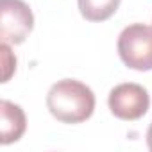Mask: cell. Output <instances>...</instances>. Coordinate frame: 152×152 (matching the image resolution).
Here are the masks:
<instances>
[{
    "label": "cell",
    "mask_w": 152,
    "mask_h": 152,
    "mask_svg": "<svg viewBox=\"0 0 152 152\" xmlns=\"http://www.w3.org/2000/svg\"><path fill=\"white\" fill-rule=\"evenodd\" d=\"M47 107L63 124H81L93 115L95 95L81 81L63 79L48 90Z\"/></svg>",
    "instance_id": "6da1fadb"
},
{
    "label": "cell",
    "mask_w": 152,
    "mask_h": 152,
    "mask_svg": "<svg viewBox=\"0 0 152 152\" xmlns=\"http://www.w3.org/2000/svg\"><path fill=\"white\" fill-rule=\"evenodd\" d=\"M118 54L125 66L148 72L152 70V27L132 23L118 36Z\"/></svg>",
    "instance_id": "7a4b0ae2"
},
{
    "label": "cell",
    "mask_w": 152,
    "mask_h": 152,
    "mask_svg": "<svg viewBox=\"0 0 152 152\" xmlns=\"http://www.w3.org/2000/svg\"><path fill=\"white\" fill-rule=\"evenodd\" d=\"M79 11L88 22H104L120 7L122 0H77Z\"/></svg>",
    "instance_id": "8992f818"
},
{
    "label": "cell",
    "mask_w": 152,
    "mask_h": 152,
    "mask_svg": "<svg viewBox=\"0 0 152 152\" xmlns=\"http://www.w3.org/2000/svg\"><path fill=\"white\" fill-rule=\"evenodd\" d=\"M111 113L120 120H138L150 106L148 91L134 83H124L111 90L107 99Z\"/></svg>",
    "instance_id": "277c9868"
},
{
    "label": "cell",
    "mask_w": 152,
    "mask_h": 152,
    "mask_svg": "<svg viewBox=\"0 0 152 152\" xmlns=\"http://www.w3.org/2000/svg\"><path fill=\"white\" fill-rule=\"evenodd\" d=\"M147 145H148V148L152 150V124H150V127H148V131H147Z\"/></svg>",
    "instance_id": "ba28073f"
},
{
    "label": "cell",
    "mask_w": 152,
    "mask_h": 152,
    "mask_svg": "<svg viewBox=\"0 0 152 152\" xmlns=\"http://www.w3.org/2000/svg\"><path fill=\"white\" fill-rule=\"evenodd\" d=\"M0 50H2V61H4V81L2 83H7L9 77H11V73L16 68V57L13 56V52L9 48V43H2Z\"/></svg>",
    "instance_id": "52a82bcc"
},
{
    "label": "cell",
    "mask_w": 152,
    "mask_h": 152,
    "mask_svg": "<svg viewBox=\"0 0 152 152\" xmlns=\"http://www.w3.org/2000/svg\"><path fill=\"white\" fill-rule=\"evenodd\" d=\"M34 16L23 0H0V38L2 43L20 45L31 34Z\"/></svg>",
    "instance_id": "3957f363"
},
{
    "label": "cell",
    "mask_w": 152,
    "mask_h": 152,
    "mask_svg": "<svg viewBox=\"0 0 152 152\" xmlns=\"http://www.w3.org/2000/svg\"><path fill=\"white\" fill-rule=\"evenodd\" d=\"M25 127H27V120L20 106L9 100L0 102V141H2V145L18 141L25 132Z\"/></svg>",
    "instance_id": "5b68a950"
}]
</instances>
